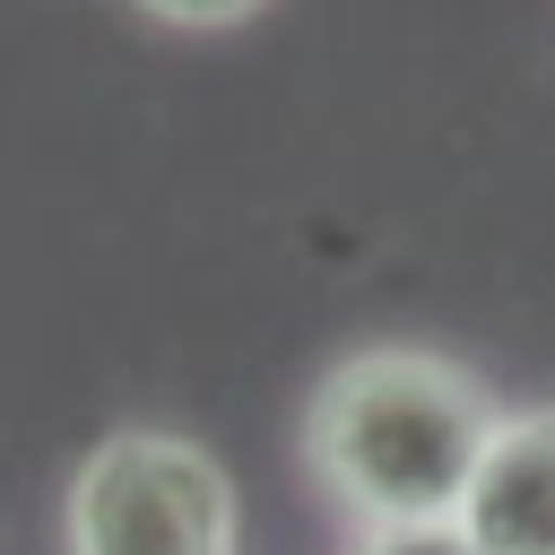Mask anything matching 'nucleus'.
I'll return each mask as SVG.
<instances>
[{"instance_id": "nucleus-5", "label": "nucleus", "mask_w": 555, "mask_h": 555, "mask_svg": "<svg viewBox=\"0 0 555 555\" xmlns=\"http://www.w3.org/2000/svg\"><path fill=\"white\" fill-rule=\"evenodd\" d=\"M130 9H147L156 26H191V35H208V26H243V17H260L269 0H130Z\"/></svg>"}, {"instance_id": "nucleus-4", "label": "nucleus", "mask_w": 555, "mask_h": 555, "mask_svg": "<svg viewBox=\"0 0 555 555\" xmlns=\"http://www.w3.org/2000/svg\"><path fill=\"white\" fill-rule=\"evenodd\" d=\"M347 555H477L460 520H416V529H356Z\"/></svg>"}, {"instance_id": "nucleus-3", "label": "nucleus", "mask_w": 555, "mask_h": 555, "mask_svg": "<svg viewBox=\"0 0 555 555\" xmlns=\"http://www.w3.org/2000/svg\"><path fill=\"white\" fill-rule=\"evenodd\" d=\"M460 529L477 538V555H555V408L503 416Z\"/></svg>"}, {"instance_id": "nucleus-1", "label": "nucleus", "mask_w": 555, "mask_h": 555, "mask_svg": "<svg viewBox=\"0 0 555 555\" xmlns=\"http://www.w3.org/2000/svg\"><path fill=\"white\" fill-rule=\"evenodd\" d=\"M494 434L486 382L434 347H364L330 364L304 408V460L356 529L460 520Z\"/></svg>"}, {"instance_id": "nucleus-2", "label": "nucleus", "mask_w": 555, "mask_h": 555, "mask_svg": "<svg viewBox=\"0 0 555 555\" xmlns=\"http://www.w3.org/2000/svg\"><path fill=\"white\" fill-rule=\"evenodd\" d=\"M69 555H234V486L182 434H104L69 486Z\"/></svg>"}]
</instances>
